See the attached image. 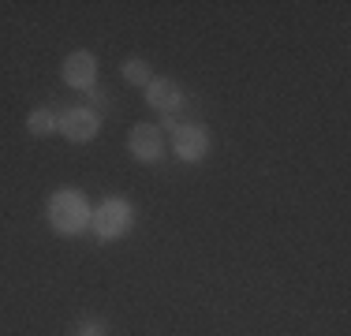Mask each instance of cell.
<instances>
[{"instance_id": "cell-4", "label": "cell", "mask_w": 351, "mask_h": 336, "mask_svg": "<svg viewBox=\"0 0 351 336\" xmlns=\"http://www.w3.org/2000/svg\"><path fill=\"white\" fill-rule=\"evenodd\" d=\"M60 131L71 142H90L97 134V112H90V108H68L60 116Z\"/></svg>"}, {"instance_id": "cell-9", "label": "cell", "mask_w": 351, "mask_h": 336, "mask_svg": "<svg viewBox=\"0 0 351 336\" xmlns=\"http://www.w3.org/2000/svg\"><path fill=\"white\" fill-rule=\"evenodd\" d=\"M123 79L135 82V86H149V67L142 60H128L123 64Z\"/></svg>"}, {"instance_id": "cell-1", "label": "cell", "mask_w": 351, "mask_h": 336, "mask_svg": "<svg viewBox=\"0 0 351 336\" xmlns=\"http://www.w3.org/2000/svg\"><path fill=\"white\" fill-rule=\"evenodd\" d=\"M86 202H82L75 191H60V195H53L49 202V221H53L56 232H82L86 228Z\"/></svg>"}, {"instance_id": "cell-5", "label": "cell", "mask_w": 351, "mask_h": 336, "mask_svg": "<svg viewBox=\"0 0 351 336\" xmlns=\"http://www.w3.org/2000/svg\"><path fill=\"white\" fill-rule=\"evenodd\" d=\"M206 149H210V134L198 128V123L180 128V134H176V157H183V161H202Z\"/></svg>"}, {"instance_id": "cell-3", "label": "cell", "mask_w": 351, "mask_h": 336, "mask_svg": "<svg viewBox=\"0 0 351 336\" xmlns=\"http://www.w3.org/2000/svg\"><path fill=\"white\" fill-rule=\"evenodd\" d=\"M97 79V60L90 53H71L68 60H64V82L75 90H90Z\"/></svg>"}, {"instance_id": "cell-2", "label": "cell", "mask_w": 351, "mask_h": 336, "mask_svg": "<svg viewBox=\"0 0 351 336\" xmlns=\"http://www.w3.org/2000/svg\"><path fill=\"white\" fill-rule=\"evenodd\" d=\"M90 221H94V232L101 235V239H116V235H123L131 228V206L123 198H108Z\"/></svg>"}, {"instance_id": "cell-6", "label": "cell", "mask_w": 351, "mask_h": 336, "mask_svg": "<svg viewBox=\"0 0 351 336\" xmlns=\"http://www.w3.org/2000/svg\"><path fill=\"white\" fill-rule=\"evenodd\" d=\"M131 154H135L138 161H157V157H161V134H157V128L138 123V128L131 131Z\"/></svg>"}, {"instance_id": "cell-10", "label": "cell", "mask_w": 351, "mask_h": 336, "mask_svg": "<svg viewBox=\"0 0 351 336\" xmlns=\"http://www.w3.org/2000/svg\"><path fill=\"white\" fill-rule=\"evenodd\" d=\"M79 336H105L101 325H79Z\"/></svg>"}, {"instance_id": "cell-7", "label": "cell", "mask_w": 351, "mask_h": 336, "mask_svg": "<svg viewBox=\"0 0 351 336\" xmlns=\"http://www.w3.org/2000/svg\"><path fill=\"white\" fill-rule=\"evenodd\" d=\"M146 101H149L154 108H165V112H172V108L183 101V94H180V86H176L172 79H149Z\"/></svg>"}, {"instance_id": "cell-8", "label": "cell", "mask_w": 351, "mask_h": 336, "mask_svg": "<svg viewBox=\"0 0 351 336\" xmlns=\"http://www.w3.org/2000/svg\"><path fill=\"white\" fill-rule=\"evenodd\" d=\"M27 128H30V134L45 139V134L56 131V116L49 112V108H34V112H30V120H27Z\"/></svg>"}]
</instances>
